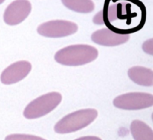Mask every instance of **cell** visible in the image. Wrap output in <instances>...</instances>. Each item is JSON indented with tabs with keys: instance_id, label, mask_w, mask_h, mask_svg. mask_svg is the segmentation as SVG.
Listing matches in <instances>:
<instances>
[{
	"instance_id": "obj_8",
	"label": "cell",
	"mask_w": 153,
	"mask_h": 140,
	"mask_svg": "<svg viewBox=\"0 0 153 140\" xmlns=\"http://www.w3.org/2000/svg\"><path fill=\"white\" fill-rule=\"evenodd\" d=\"M130 38L129 34L117 33L108 28H103L94 32L91 40L100 46H116L126 43Z\"/></svg>"
},
{
	"instance_id": "obj_11",
	"label": "cell",
	"mask_w": 153,
	"mask_h": 140,
	"mask_svg": "<svg viewBox=\"0 0 153 140\" xmlns=\"http://www.w3.org/2000/svg\"><path fill=\"white\" fill-rule=\"evenodd\" d=\"M66 7L77 13H91L95 8L92 0H61Z\"/></svg>"
},
{
	"instance_id": "obj_10",
	"label": "cell",
	"mask_w": 153,
	"mask_h": 140,
	"mask_svg": "<svg viewBox=\"0 0 153 140\" xmlns=\"http://www.w3.org/2000/svg\"><path fill=\"white\" fill-rule=\"evenodd\" d=\"M130 130L134 140H153L152 128L142 121H133L130 126Z\"/></svg>"
},
{
	"instance_id": "obj_12",
	"label": "cell",
	"mask_w": 153,
	"mask_h": 140,
	"mask_svg": "<svg viewBox=\"0 0 153 140\" xmlns=\"http://www.w3.org/2000/svg\"><path fill=\"white\" fill-rule=\"evenodd\" d=\"M4 140H46L42 137L28 134H10L7 136Z\"/></svg>"
},
{
	"instance_id": "obj_1",
	"label": "cell",
	"mask_w": 153,
	"mask_h": 140,
	"mask_svg": "<svg viewBox=\"0 0 153 140\" xmlns=\"http://www.w3.org/2000/svg\"><path fill=\"white\" fill-rule=\"evenodd\" d=\"M98 50L88 45H73L61 49L55 55V60L60 64L76 66L89 63L98 57Z\"/></svg>"
},
{
	"instance_id": "obj_14",
	"label": "cell",
	"mask_w": 153,
	"mask_h": 140,
	"mask_svg": "<svg viewBox=\"0 0 153 140\" xmlns=\"http://www.w3.org/2000/svg\"><path fill=\"white\" fill-rule=\"evenodd\" d=\"M75 140H102L100 137L94 136H84L78 138Z\"/></svg>"
},
{
	"instance_id": "obj_3",
	"label": "cell",
	"mask_w": 153,
	"mask_h": 140,
	"mask_svg": "<svg viewBox=\"0 0 153 140\" xmlns=\"http://www.w3.org/2000/svg\"><path fill=\"white\" fill-rule=\"evenodd\" d=\"M61 100L62 96L59 92H52L41 95L26 106L23 111L24 117L28 119L43 117L55 110Z\"/></svg>"
},
{
	"instance_id": "obj_6",
	"label": "cell",
	"mask_w": 153,
	"mask_h": 140,
	"mask_svg": "<svg viewBox=\"0 0 153 140\" xmlns=\"http://www.w3.org/2000/svg\"><path fill=\"white\" fill-rule=\"evenodd\" d=\"M31 10V4L28 0H15L4 10L3 19L9 25L21 23L28 16Z\"/></svg>"
},
{
	"instance_id": "obj_4",
	"label": "cell",
	"mask_w": 153,
	"mask_h": 140,
	"mask_svg": "<svg viewBox=\"0 0 153 140\" xmlns=\"http://www.w3.org/2000/svg\"><path fill=\"white\" fill-rule=\"evenodd\" d=\"M113 104L122 110H142L153 105V95L144 92H130L116 97Z\"/></svg>"
},
{
	"instance_id": "obj_7",
	"label": "cell",
	"mask_w": 153,
	"mask_h": 140,
	"mask_svg": "<svg viewBox=\"0 0 153 140\" xmlns=\"http://www.w3.org/2000/svg\"><path fill=\"white\" fill-rule=\"evenodd\" d=\"M31 70V64L25 60L17 61L7 66L1 74V83L6 85L13 84L25 78Z\"/></svg>"
},
{
	"instance_id": "obj_5",
	"label": "cell",
	"mask_w": 153,
	"mask_h": 140,
	"mask_svg": "<svg viewBox=\"0 0 153 140\" xmlns=\"http://www.w3.org/2000/svg\"><path fill=\"white\" fill-rule=\"evenodd\" d=\"M78 31L76 23L67 20H52L41 24L37 28V32L41 36L52 38L67 37Z\"/></svg>"
},
{
	"instance_id": "obj_9",
	"label": "cell",
	"mask_w": 153,
	"mask_h": 140,
	"mask_svg": "<svg viewBox=\"0 0 153 140\" xmlns=\"http://www.w3.org/2000/svg\"><path fill=\"white\" fill-rule=\"evenodd\" d=\"M129 78L137 84L144 86L153 85V71L143 66H133L128 71Z\"/></svg>"
},
{
	"instance_id": "obj_15",
	"label": "cell",
	"mask_w": 153,
	"mask_h": 140,
	"mask_svg": "<svg viewBox=\"0 0 153 140\" xmlns=\"http://www.w3.org/2000/svg\"><path fill=\"white\" fill-rule=\"evenodd\" d=\"M4 0H0V4H2V3L4 2Z\"/></svg>"
},
{
	"instance_id": "obj_2",
	"label": "cell",
	"mask_w": 153,
	"mask_h": 140,
	"mask_svg": "<svg viewBox=\"0 0 153 140\" xmlns=\"http://www.w3.org/2000/svg\"><path fill=\"white\" fill-rule=\"evenodd\" d=\"M98 116V112L95 109H83L73 112L64 116L55 125L57 133L65 134L82 130L91 125Z\"/></svg>"
},
{
	"instance_id": "obj_13",
	"label": "cell",
	"mask_w": 153,
	"mask_h": 140,
	"mask_svg": "<svg viewBox=\"0 0 153 140\" xmlns=\"http://www.w3.org/2000/svg\"><path fill=\"white\" fill-rule=\"evenodd\" d=\"M143 50L146 53L149 54V55H153V40H150L145 41L143 44Z\"/></svg>"
}]
</instances>
